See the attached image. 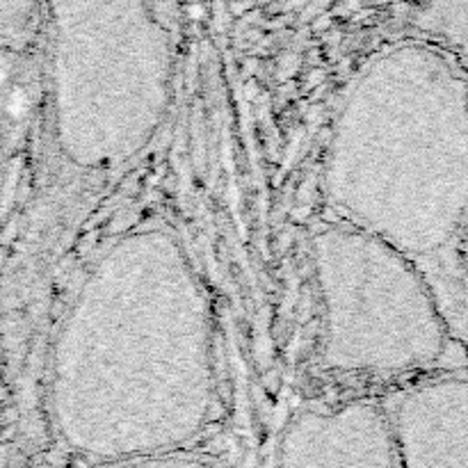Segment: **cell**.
<instances>
[{
    "label": "cell",
    "mask_w": 468,
    "mask_h": 468,
    "mask_svg": "<svg viewBox=\"0 0 468 468\" xmlns=\"http://www.w3.org/2000/svg\"><path fill=\"white\" fill-rule=\"evenodd\" d=\"M215 388L211 313L183 247L160 227L121 236L62 334V434L99 462H151L201 434Z\"/></svg>",
    "instance_id": "cell-1"
},
{
    "label": "cell",
    "mask_w": 468,
    "mask_h": 468,
    "mask_svg": "<svg viewBox=\"0 0 468 468\" xmlns=\"http://www.w3.org/2000/svg\"><path fill=\"white\" fill-rule=\"evenodd\" d=\"M322 299V363L345 375H404L437 366L455 338L418 265L372 233L327 222L313 233Z\"/></svg>",
    "instance_id": "cell-3"
},
{
    "label": "cell",
    "mask_w": 468,
    "mask_h": 468,
    "mask_svg": "<svg viewBox=\"0 0 468 468\" xmlns=\"http://www.w3.org/2000/svg\"><path fill=\"white\" fill-rule=\"evenodd\" d=\"M413 25L420 39L448 50L468 69V0H427Z\"/></svg>",
    "instance_id": "cell-6"
},
{
    "label": "cell",
    "mask_w": 468,
    "mask_h": 468,
    "mask_svg": "<svg viewBox=\"0 0 468 468\" xmlns=\"http://www.w3.org/2000/svg\"><path fill=\"white\" fill-rule=\"evenodd\" d=\"M400 466H468V377H437L384 400Z\"/></svg>",
    "instance_id": "cell-5"
},
{
    "label": "cell",
    "mask_w": 468,
    "mask_h": 468,
    "mask_svg": "<svg viewBox=\"0 0 468 468\" xmlns=\"http://www.w3.org/2000/svg\"><path fill=\"white\" fill-rule=\"evenodd\" d=\"M276 453L283 466H400L386 406L377 400L297 413Z\"/></svg>",
    "instance_id": "cell-4"
},
{
    "label": "cell",
    "mask_w": 468,
    "mask_h": 468,
    "mask_svg": "<svg viewBox=\"0 0 468 468\" xmlns=\"http://www.w3.org/2000/svg\"><path fill=\"white\" fill-rule=\"evenodd\" d=\"M322 176L334 220L418 265L468 343V69L427 39L368 57L338 101Z\"/></svg>",
    "instance_id": "cell-2"
}]
</instances>
